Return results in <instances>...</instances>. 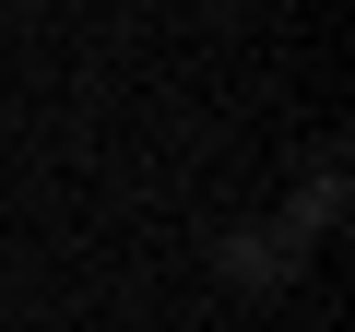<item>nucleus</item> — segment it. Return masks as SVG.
Wrapping results in <instances>:
<instances>
[{
	"mask_svg": "<svg viewBox=\"0 0 355 332\" xmlns=\"http://www.w3.org/2000/svg\"><path fill=\"white\" fill-rule=\"evenodd\" d=\"M214 273L249 285V297H272V285H296V238H284V226H225V238H214Z\"/></svg>",
	"mask_w": 355,
	"mask_h": 332,
	"instance_id": "1",
	"label": "nucleus"
}]
</instances>
